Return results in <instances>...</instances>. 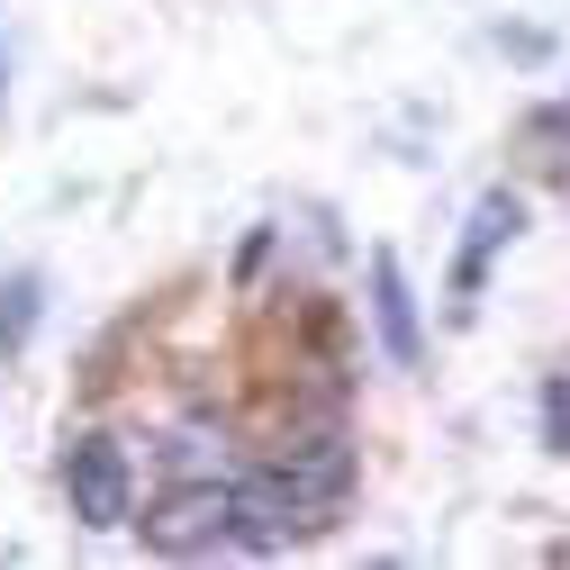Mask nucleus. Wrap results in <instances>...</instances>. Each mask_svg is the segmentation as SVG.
Returning a JSON list of instances; mask_svg holds the SVG:
<instances>
[{"label":"nucleus","mask_w":570,"mask_h":570,"mask_svg":"<svg viewBox=\"0 0 570 570\" xmlns=\"http://www.w3.org/2000/svg\"><path fill=\"white\" fill-rule=\"evenodd\" d=\"M136 534H146V552H173V561H190V552H218V543H236V489L227 480H173L146 517H136Z\"/></svg>","instance_id":"f257e3e1"},{"label":"nucleus","mask_w":570,"mask_h":570,"mask_svg":"<svg viewBox=\"0 0 570 570\" xmlns=\"http://www.w3.org/2000/svg\"><path fill=\"white\" fill-rule=\"evenodd\" d=\"M63 498H73L82 525H136V471H127V444L109 435H82L73 453H63Z\"/></svg>","instance_id":"f03ea898"},{"label":"nucleus","mask_w":570,"mask_h":570,"mask_svg":"<svg viewBox=\"0 0 570 570\" xmlns=\"http://www.w3.org/2000/svg\"><path fill=\"white\" fill-rule=\"evenodd\" d=\"M517 227H525V208H517L508 190H489V199L471 208V236H462V263H453V291H462V299L480 291V281H489L498 245H517Z\"/></svg>","instance_id":"7ed1b4c3"},{"label":"nucleus","mask_w":570,"mask_h":570,"mask_svg":"<svg viewBox=\"0 0 570 570\" xmlns=\"http://www.w3.org/2000/svg\"><path fill=\"white\" fill-rule=\"evenodd\" d=\"M372 317H381L390 363L407 372L416 353H425V335H416V299H407V272H399V254H372Z\"/></svg>","instance_id":"20e7f679"},{"label":"nucleus","mask_w":570,"mask_h":570,"mask_svg":"<svg viewBox=\"0 0 570 570\" xmlns=\"http://www.w3.org/2000/svg\"><path fill=\"white\" fill-rule=\"evenodd\" d=\"M37 272H10V281H0V353H19L28 335H37Z\"/></svg>","instance_id":"39448f33"},{"label":"nucleus","mask_w":570,"mask_h":570,"mask_svg":"<svg viewBox=\"0 0 570 570\" xmlns=\"http://www.w3.org/2000/svg\"><path fill=\"white\" fill-rule=\"evenodd\" d=\"M543 444L570 453V381H543Z\"/></svg>","instance_id":"423d86ee"}]
</instances>
